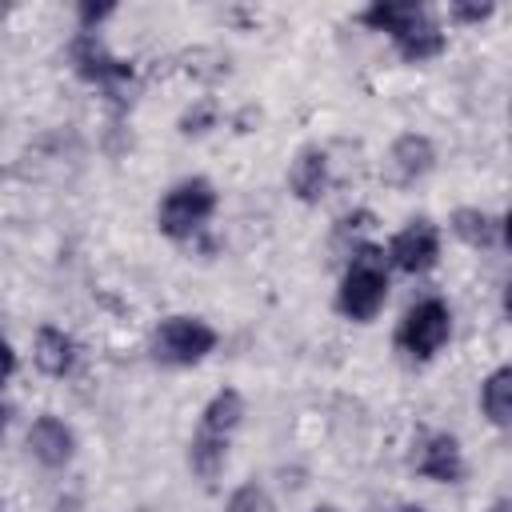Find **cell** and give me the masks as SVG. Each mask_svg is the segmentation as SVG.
Listing matches in <instances>:
<instances>
[{
	"label": "cell",
	"instance_id": "obj_18",
	"mask_svg": "<svg viewBox=\"0 0 512 512\" xmlns=\"http://www.w3.org/2000/svg\"><path fill=\"white\" fill-rule=\"evenodd\" d=\"M224 512H272V504H268V496H264L260 484H240V488L228 496Z\"/></svg>",
	"mask_w": 512,
	"mask_h": 512
},
{
	"label": "cell",
	"instance_id": "obj_10",
	"mask_svg": "<svg viewBox=\"0 0 512 512\" xmlns=\"http://www.w3.org/2000/svg\"><path fill=\"white\" fill-rule=\"evenodd\" d=\"M392 44H396V52L404 56V60H412V64H420V60H432V56H440L444 52V32L420 12L404 32H396L392 36Z\"/></svg>",
	"mask_w": 512,
	"mask_h": 512
},
{
	"label": "cell",
	"instance_id": "obj_20",
	"mask_svg": "<svg viewBox=\"0 0 512 512\" xmlns=\"http://www.w3.org/2000/svg\"><path fill=\"white\" fill-rule=\"evenodd\" d=\"M452 16H456V20H468V24H476V20L492 16V4H452Z\"/></svg>",
	"mask_w": 512,
	"mask_h": 512
},
{
	"label": "cell",
	"instance_id": "obj_3",
	"mask_svg": "<svg viewBox=\"0 0 512 512\" xmlns=\"http://www.w3.org/2000/svg\"><path fill=\"white\" fill-rule=\"evenodd\" d=\"M448 332H452L448 304H444V300H420V304L408 308V316L400 320L396 340H400V348H404L408 356L428 360V356H436V352L444 348Z\"/></svg>",
	"mask_w": 512,
	"mask_h": 512
},
{
	"label": "cell",
	"instance_id": "obj_11",
	"mask_svg": "<svg viewBox=\"0 0 512 512\" xmlns=\"http://www.w3.org/2000/svg\"><path fill=\"white\" fill-rule=\"evenodd\" d=\"M328 188V156L320 148H304L292 164V192L304 200V204H316Z\"/></svg>",
	"mask_w": 512,
	"mask_h": 512
},
{
	"label": "cell",
	"instance_id": "obj_4",
	"mask_svg": "<svg viewBox=\"0 0 512 512\" xmlns=\"http://www.w3.org/2000/svg\"><path fill=\"white\" fill-rule=\"evenodd\" d=\"M216 348V332L204 320L172 316L156 328V360L164 364H196Z\"/></svg>",
	"mask_w": 512,
	"mask_h": 512
},
{
	"label": "cell",
	"instance_id": "obj_1",
	"mask_svg": "<svg viewBox=\"0 0 512 512\" xmlns=\"http://www.w3.org/2000/svg\"><path fill=\"white\" fill-rule=\"evenodd\" d=\"M384 296H388V276H384V252L364 244L356 248L348 272H344V284H340V312L348 320H372L380 308H384Z\"/></svg>",
	"mask_w": 512,
	"mask_h": 512
},
{
	"label": "cell",
	"instance_id": "obj_26",
	"mask_svg": "<svg viewBox=\"0 0 512 512\" xmlns=\"http://www.w3.org/2000/svg\"><path fill=\"white\" fill-rule=\"evenodd\" d=\"M316 512H336V508H316Z\"/></svg>",
	"mask_w": 512,
	"mask_h": 512
},
{
	"label": "cell",
	"instance_id": "obj_24",
	"mask_svg": "<svg viewBox=\"0 0 512 512\" xmlns=\"http://www.w3.org/2000/svg\"><path fill=\"white\" fill-rule=\"evenodd\" d=\"M400 512H424V508H420V504H408V508H400Z\"/></svg>",
	"mask_w": 512,
	"mask_h": 512
},
{
	"label": "cell",
	"instance_id": "obj_14",
	"mask_svg": "<svg viewBox=\"0 0 512 512\" xmlns=\"http://www.w3.org/2000/svg\"><path fill=\"white\" fill-rule=\"evenodd\" d=\"M244 416V396L236 388H224L216 392L208 404H204V416H200V432H216V436H232V428L240 424Z\"/></svg>",
	"mask_w": 512,
	"mask_h": 512
},
{
	"label": "cell",
	"instance_id": "obj_22",
	"mask_svg": "<svg viewBox=\"0 0 512 512\" xmlns=\"http://www.w3.org/2000/svg\"><path fill=\"white\" fill-rule=\"evenodd\" d=\"M12 368H16V356H12V348L0 340V384L12 376Z\"/></svg>",
	"mask_w": 512,
	"mask_h": 512
},
{
	"label": "cell",
	"instance_id": "obj_8",
	"mask_svg": "<svg viewBox=\"0 0 512 512\" xmlns=\"http://www.w3.org/2000/svg\"><path fill=\"white\" fill-rule=\"evenodd\" d=\"M432 160H436V152H432V144H428V136H416V132H408V136H400L396 144H392V152H388V180L392 184H416L428 168H432Z\"/></svg>",
	"mask_w": 512,
	"mask_h": 512
},
{
	"label": "cell",
	"instance_id": "obj_12",
	"mask_svg": "<svg viewBox=\"0 0 512 512\" xmlns=\"http://www.w3.org/2000/svg\"><path fill=\"white\" fill-rule=\"evenodd\" d=\"M452 232H456L468 248H492L496 240L508 236V232H504V220H496V216H488V212H480V208H460V212L452 216Z\"/></svg>",
	"mask_w": 512,
	"mask_h": 512
},
{
	"label": "cell",
	"instance_id": "obj_16",
	"mask_svg": "<svg viewBox=\"0 0 512 512\" xmlns=\"http://www.w3.org/2000/svg\"><path fill=\"white\" fill-rule=\"evenodd\" d=\"M224 456H228V436H216V432H196V436H192L188 464H192L196 476L212 480V476L224 468Z\"/></svg>",
	"mask_w": 512,
	"mask_h": 512
},
{
	"label": "cell",
	"instance_id": "obj_19",
	"mask_svg": "<svg viewBox=\"0 0 512 512\" xmlns=\"http://www.w3.org/2000/svg\"><path fill=\"white\" fill-rule=\"evenodd\" d=\"M212 120H216V104H212V100H204V104H196L192 112H184V116H180V128L192 136V132H204Z\"/></svg>",
	"mask_w": 512,
	"mask_h": 512
},
{
	"label": "cell",
	"instance_id": "obj_17",
	"mask_svg": "<svg viewBox=\"0 0 512 512\" xmlns=\"http://www.w3.org/2000/svg\"><path fill=\"white\" fill-rule=\"evenodd\" d=\"M424 8L420 4H372L360 20L368 24V28H376V32H388V36H396V32H404L416 16H420Z\"/></svg>",
	"mask_w": 512,
	"mask_h": 512
},
{
	"label": "cell",
	"instance_id": "obj_7",
	"mask_svg": "<svg viewBox=\"0 0 512 512\" xmlns=\"http://www.w3.org/2000/svg\"><path fill=\"white\" fill-rule=\"evenodd\" d=\"M28 448L32 456L44 464V468H60L72 460V448H76V436L64 420L56 416H40L32 428H28Z\"/></svg>",
	"mask_w": 512,
	"mask_h": 512
},
{
	"label": "cell",
	"instance_id": "obj_21",
	"mask_svg": "<svg viewBox=\"0 0 512 512\" xmlns=\"http://www.w3.org/2000/svg\"><path fill=\"white\" fill-rule=\"evenodd\" d=\"M104 16H112V4H80V24H84V32H92V24L104 20Z\"/></svg>",
	"mask_w": 512,
	"mask_h": 512
},
{
	"label": "cell",
	"instance_id": "obj_25",
	"mask_svg": "<svg viewBox=\"0 0 512 512\" xmlns=\"http://www.w3.org/2000/svg\"><path fill=\"white\" fill-rule=\"evenodd\" d=\"M488 512H508V508H504V504H492V508H488Z\"/></svg>",
	"mask_w": 512,
	"mask_h": 512
},
{
	"label": "cell",
	"instance_id": "obj_5",
	"mask_svg": "<svg viewBox=\"0 0 512 512\" xmlns=\"http://www.w3.org/2000/svg\"><path fill=\"white\" fill-rule=\"evenodd\" d=\"M68 56H72V68H76L84 80H92V84L112 88V84L132 80V64H128V60H120V56H112V52L100 44V36H96V32H80V36L72 40Z\"/></svg>",
	"mask_w": 512,
	"mask_h": 512
},
{
	"label": "cell",
	"instance_id": "obj_13",
	"mask_svg": "<svg viewBox=\"0 0 512 512\" xmlns=\"http://www.w3.org/2000/svg\"><path fill=\"white\" fill-rule=\"evenodd\" d=\"M76 360V344L72 336H64L60 328H40L36 332V368L48 376H64Z\"/></svg>",
	"mask_w": 512,
	"mask_h": 512
},
{
	"label": "cell",
	"instance_id": "obj_15",
	"mask_svg": "<svg viewBox=\"0 0 512 512\" xmlns=\"http://www.w3.org/2000/svg\"><path fill=\"white\" fill-rule=\"evenodd\" d=\"M480 404H484V412H488L492 424L504 428V424L512 420V368H496V372L484 380Z\"/></svg>",
	"mask_w": 512,
	"mask_h": 512
},
{
	"label": "cell",
	"instance_id": "obj_6",
	"mask_svg": "<svg viewBox=\"0 0 512 512\" xmlns=\"http://www.w3.org/2000/svg\"><path fill=\"white\" fill-rule=\"evenodd\" d=\"M388 256L400 272H428L440 256V236L428 220H412L408 228H400L388 244Z\"/></svg>",
	"mask_w": 512,
	"mask_h": 512
},
{
	"label": "cell",
	"instance_id": "obj_23",
	"mask_svg": "<svg viewBox=\"0 0 512 512\" xmlns=\"http://www.w3.org/2000/svg\"><path fill=\"white\" fill-rule=\"evenodd\" d=\"M4 428H8V412L0 408V436H4Z\"/></svg>",
	"mask_w": 512,
	"mask_h": 512
},
{
	"label": "cell",
	"instance_id": "obj_9",
	"mask_svg": "<svg viewBox=\"0 0 512 512\" xmlns=\"http://www.w3.org/2000/svg\"><path fill=\"white\" fill-rule=\"evenodd\" d=\"M416 472L428 476V480H440V484H456L464 476V460H460L456 436H448V432L428 436L420 456H416Z\"/></svg>",
	"mask_w": 512,
	"mask_h": 512
},
{
	"label": "cell",
	"instance_id": "obj_2",
	"mask_svg": "<svg viewBox=\"0 0 512 512\" xmlns=\"http://www.w3.org/2000/svg\"><path fill=\"white\" fill-rule=\"evenodd\" d=\"M216 212V188L208 180H184L176 184L160 204V232L172 240H188L208 216Z\"/></svg>",
	"mask_w": 512,
	"mask_h": 512
}]
</instances>
